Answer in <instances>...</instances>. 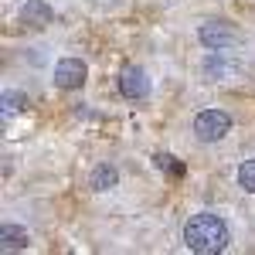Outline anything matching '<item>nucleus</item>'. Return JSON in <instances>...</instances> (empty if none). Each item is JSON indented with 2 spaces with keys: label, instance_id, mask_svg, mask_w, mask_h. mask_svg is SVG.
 <instances>
[{
  "label": "nucleus",
  "instance_id": "nucleus-7",
  "mask_svg": "<svg viewBox=\"0 0 255 255\" xmlns=\"http://www.w3.org/2000/svg\"><path fill=\"white\" fill-rule=\"evenodd\" d=\"M0 238H3L0 245H3L7 252H10V249H24V245H27V232H24V228H17V225H3Z\"/></svg>",
  "mask_w": 255,
  "mask_h": 255
},
{
  "label": "nucleus",
  "instance_id": "nucleus-2",
  "mask_svg": "<svg viewBox=\"0 0 255 255\" xmlns=\"http://www.w3.org/2000/svg\"><path fill=\"white\" fill-rule=\"evenodd\" d=\"M228 129H232V116L221 113V109H204V113L194 116V133H197V139H204V143L221 139Z\"/></svg>",
  "mask_w": 255,
  "mask_h": 255
},
{
  "label": "nucleus",
  "instance_id": "nucleus-5",
  "mask_svg": "<svg viewBox=\"0 0 255 255\" xmlns=\"http://www.w3.org/2000/svg\"><path fill=\"white\" fill-rule=\"evenodd\" d=\"M119 92L126 99H143L150 92V79H146V72L143 68H123V75H119Z\"/></svg>",
  "mask_w": 255,
  "mask_h": 255
},
{
  "label": "nucleus",
  "instance_id": "nucleus-1",
  "mask_svg": "<svg viewBox=\"0 0 255 255\" xmlns=\"http://www.w3.org/2000/svg\"><path fill=\"white\" fill-rule=\"evenodd\" d=\"M184 242L197 255H218L228 249V225L218 215H194L184 228Z\"/></svg>",
  "mask_w": 255,
  "mask_h": 255
},
{
  "label": "nucleus",
  "instance_id": "nucleus-10",
  "mask_svg": "<svg viewBox=\"0 0 255 255\" xmlns=\"http://www.w3.org/2000/svg\"><path fill=\"white\" fill-rule=\"evenodd\" d=\"M24 109V96L20 92H3V113L10 116V113H20Z\"/></svg>",
  "mask_w": 255,
  "mask_h": 255
},
{
  "label": "nucleus",
  "instance_id": "nucleus-6",
  "mask_svg": "<svg viewBox=\"0 0 255 255\" xmlns=\"http://www.w3.org/2000/svg\"><path fill=\"white\" fill-rule=\"evenodd\" d=\"M20 24H27V27H48L51 24V7L41 3V0H27L24 10H20Z\"/></svg>",
  "mask_w": 255,
  "mask_h": 255
},
{
  "label": "nucleus",
  "instance_id": "nucleus-11",
  "mask_svg": "<svg viewBox=\"0 0 255 255\" xmlns=\"http://www.w3.org/2000/svg\"><path fill=\"white\" fill-rule=\"evenodd\" d=\"M157 163L163 167V170H174V174H184V167H180V163H174V157H167V153H160V157H157Z\"/></svg>",
  "mask_w": 255,
  "mask_h": 255
},
{
  "label": "nucleus",
  "instance_id": "nucleus-9",
  "mask_svg": "<svg viewBox=\"0 0 255 255\" xmlns=\"http://www.w3.org/2000/svg\"><path fill=\"white\" fill-rule=\"evenodd\" d=\"M238 184H242L249 194H255V160H245V163L238 167Z\"/></svg>",
  "mask_w": 255,
  "mask_h": 255
},
{
  "label": "nucleus",
  "instance_id": "nucleus-4",
  "mask_svg": "<svg viewBox=\"0 0 255 255\" xmlns=\"http://www.w3.org/2000/svg\"><path fill=\"white\" fill-rule=\"evenodd\" d=\"M85 79H89V68L79 58H61L58 68H55V82H58L61 89H82Z\"/></svg>",
  "mask_w": 255,
  "mask_h": 255
},
{
  "label": "nucleus",
  "instance_id": "nucleus-3",
  "mask_svg": "<svg viewBox=\"0 0 255 255\" xmlns=\"http://www.w3.org/2000/svg\"><path fill=\"white\" fill-rule=\"evenodd\" d=\"M197 38H201V44H204V48L221 51V48H228V44L235 41V27H232L228 20H208V24H201Z\"/></svg>",
  "mask_w": 255,
  "mask_h": 255
},
{
  "label": "nucleus",
  "instance_id": "nucleus-8",
  "mask_svg": "<svg viewBox=\"0 0 255 255\" xmlns=\"http://www.w3.org/2000/svg\"><path fill=\"white\" fill-rule=\"evenodd\" d=\"M116 180H119V174L113 170V167H96V170H92V187H96V191L116 187Z\"/></svg>",
  "mask_w": 255,
  "mask_h": 255
}]
</instances>
